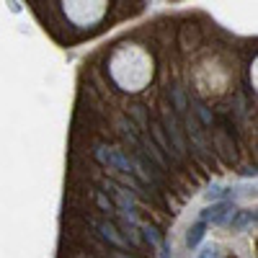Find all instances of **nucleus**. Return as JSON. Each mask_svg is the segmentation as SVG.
<instances>
[{
    "label": "nucleus",
    "mask_w": 258,
    "mask_h": 258,
    "mask_svg": "<svg viewBox=\"0 0 258 258\" xmlns=\"http://www.w3.org/2000/svg\"><path fill=\"white\" fill-rule=\"evenodd\" d=\"M160 126L168 129V142H170V147H173L176 160H183V158H186V142H183V135H181V126H178L176 116L170 114L168 106L163 109V124H160Z\"/></svg>",
    "instance_id": "1"
},
{
    "label": "nucleus",
    "mask_w": 258,
    "mask_h": 258,
    "mask_svg": "<svg viewBox=\"0 0 258 258\" xmlns=\"http://www.w3.org/2000/svg\"><path fill=\"white\" fill-rule=\"evenodd\" d=\"M103 186H106V191L114 197V202L124 209L126 217L135 222V220H137V209H135V197H132V194H129L126 188H121V186H116V183H111V181H106Z\"/></svg>",
    "instance_id": "2"
},
{
    "label": "nucleus",
    "mask_w": 258,
    "mask_h": 258,
    "mask_svg": "<svg viewBox=\"0 0 258 258\" xmlns=\"http://www.w3.org/2000/svg\"><path fill=\"white\" fill-rule=\"evenodd\" d=\"M230 212H232V204L220 202V204H212V207H207V209L202 212V220L214 222V225H222V222L227 220V214H230Z\"/></svg>",
    "instance_id": "3"
},
{
    "label": "nucleus",
    "mask_w": 258,
    "mask_h": 258,
    "mask_svg": "<svg viewBox=\"0 0 258 258\" xmlns=\"http://www.w3.org/2000/svg\"><path fill=\"white\" fill-rule=\"evenodd\" d=\"M153 135H155V140H158V145H160V150H163V153H168L170 158L176 160V155H173V147H170V142H168V137H165V132H163L160 121H153Z\"/></svg>",
    "instance_id": "4"
},
{
    "label": "nucleus",
    "mask_w": 258,
    "mask_h": 258,
    "mask_svg": "<svg viewBox=\"0 0 258 258\" xmlns=\"http://www.w3.org/2000/svg\"><path fill=\"white\" fill-rule=\"evenodd\" d=\"M204 232H207V225L204 222H197L191 230H188V235H186V243H188V248H197L199 243H202V238H204Z\"/></svg>",
    "instance_id": "5"
},
{
    "label": "nucleus",
    "mask_w": 258,
    "mask_h": 258,
    "mask_svg": "<svg viewBox=\"0 0 258 258\" xmlns=\"http://www.w3.org/2000/svg\"><path fill=\"white\" fill-rule=\"evenodd\" d=\"M96 227L101 230V235H103L106 240H111L114 245H124V240H121L119 235H116V227H114L111 222H101V225H96Z\"/></svg>",
    "instance_id": "6"
},
{
    "label": "nucleus",
    "mask_w": 258,
    "mask_h": 258,
    "mask_svg": "<svg viewBox=\"0 0 258 258\" xmlns=\"http://www.w3.org/2000/svg\"><path fill=\"white\" fill-rule=\"evenodd\" d=\"M181 44H183V49H194V47H197L199 44V31H197V26H186L183 29V41H181Z\"/></svg>",
    "instance_id": "7"
},
{
    "label": "nucleus",
    "mask_w": 258,
    "mask_h": 258,
    "mask_svg": "<svg viewBox=\"0 0 258 258\" xmlns=\"http://www.w3.org/2000/svg\"><path fill=\"white\" fill-rule=\"evenodd\" d=\"M214 145L220 147V153H222L227 160H235V155L230 153V147H227V137H225V132H214Z\"/></svg>",
    "instance_id": "8"
},
{
    "label": "nucleus",
    "mask_w": 258,
    "mask_h": 258,
    "mask_svg": "<svg viewBox=\"0 0 258 258\" xmlns=\"http://www.w3.org/2000/svg\"><path fill=\"white\" fill-rule=\"evenodd\" d=\"M121 230H124V235H126V240L132 243L135 248L140 245V235H137V227L132 225V222H121Z\"/></svg>",
    "instance_id": "9"
},
{
    "label": "nucleus",
    "mask_w": 258,
    "mask_h": 258,
    "mask_svg": "<svg viewBox=\"0 0 258 258\" xmlns=\"http://www.w3.org/2000/svg\"><path fill=\"white\" fill-rule=\"evenodd\" d=\"M129 114H132L137 121H140V129H137V132H145V126H147V119H145V109H142V106L140 103H135V106H129Z\"/></svg>",
    "instance_id": "10"
},
{
    "label": "nucleus",
    "mask_w": 258,
    "mask_h": 258,
    "mask_svg": "<svg viewBox=\"0 0 258 258\" xmlns=\"http://www.w3.org/2000/svg\"><path fill=\"white\" fill-rule=\"evenodd\" d=\"M142 232H145V238H147L150 245H153V248H160V235H158V230H155L153 225H145Z\"/></svg>",
    "instance_id": "11"
},
{
    "label": "nucleus",
    "mask_w": 258,
    "mask_h": 258,
    "mask_svg": "<svg viewBox=\"0 0 258 258\" xmlns=\"http://www.w3.org/2000/svg\"><path fill=\"white\" fill-rule=\"evenodd\" d=\"M194 111H197V114L202 116V121H204L207 126H212V114L207 111V106H204V103H199V101H194Z\"/></svg>",
    "instance_id": "12"
},
{
    "label": "nucleus",
    "mask_w": 258,
    "mask_h": 258,
    "mask_svg": "<svg viewBox=\"0 0 258 258\" xmlns=\"http://www.w3.org/2000/svg\"><path fill=\"white\" fill-rule=\"evenodd\" d=\"M250 220H255V214H253V212H243L240 217L232 222V227H240V225H245V222H250Z\"/></svg>",
    "instance_id": "13"
},
{
    "label": "nucleus",
    "mask_w": 258,
    "mask_h": 258,
    "mask_svg": "<svg viewBox=\"0 0 258 258\" xmlns=\"http://www.w3.org/2000/svg\"><path fill=\"white\" fill-rule=\"evenodd\" d=\"M199 258H220V250L214 248V245H207V248L199 253Z\"/></svg>",
    "instance_id": "14"
},
{
    "label": "nucleus",
    "mask_w": 258,
    "mask_h": 258,
    "mask_svg": "<svg viewBox=\"0 0 258 258\" xmlns=\"http://www.w3.org/2000/svg\"><path fill=\"white\" fill-rule=\"evenodd\" d=\"M222 194H225V188H220V186H214V188H212V191L207 194V197L212 199V197H222Z\"/></svg>",
    "instance_id": "15"
},
{
    "label": "nucleus",
    "mask_w": 258,
    "mask_h": 258,
    "mask_svg": "<svg viewBox=\"0 0 258 258\" xmlns=\"http://www.w3.org/2000/svg\"><path fill=\"white\" fill-rule=\"evenodd\" d=\"M227 258H235V255H227Z\"/></svg>",
    "instance_id": "16"
}]
</instances>
